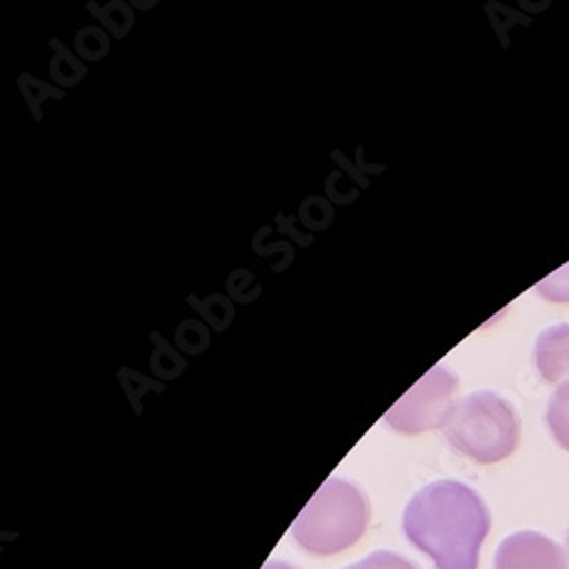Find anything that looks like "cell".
I'll use <instances>...</instances> for the list:
<instances>
[{"label": "cell", "instance_id": "obj_1", "mask_svg": "<svg viewBox=\"0 0 569 569\" xmlns=\"http://www.w3.org/2000/svg\"><path fill=\"white\" fill-rule=\"evenodd\" d=\"M492 517L477 490L438 481L419 490L403 512L406 538L438 569H479Z\"/></svg>", "mask_w": 569, "mask_h": 569}, {"label": "cell", "instance_id": "obj_2", "mask_svg": "<svg viewBox=\"0 0 569 569\" xmlns=\"http://www.w3.org/2000/svg\"><path fill=\"white\" fill-rule=\"evenodd\" d=\"M367 525V497L347 481L330 479L295 519L292 536L310 553L333 556L353 547Z\"/></svg>", "mask_w": 569, "mask_h": 569}, {"label": "cell", "instance_id": "obj_3", "mask_svg": "<svg viewBox=\"0 0 569 569\" xmlns=\"http://www.w3.org/2000/svg\"><path fill=\"white\" fill-rule=\"evenodd\" d=\"M451 447L481 465L508 458L519 440V421L508 401L477 392L456 401L442 421Z\"/></svg>", "mask_w": 569, "mask_h": 569}, {"label": "cell", "instance_id": "obj_4", "mask_svg": "<svg viewBox=\"0 0 569 569\" xmlns=\"http://www.w3.org/2000/svg\"><path fill=\"white\" fill-rule=\"evenodd\" d=\"M456 376L445 365H436L388 410L386 423L406 436H417L442 426L451 410L449 403L456 395Z\"/></svg>", "mask_w": 569, "mask_h": 569}, {"label": "cell", "instance_id": "obj_5", "mask_svg": "<svg viewBox=\"0 0 569 569\" xmlns=\"http://www.w3.org/2000/svg\"><path fill=\"white\" fill-rule=\"evenodd\" d=\"M565 551L538 531L508 536L495 556V569H565Z\"/></svg>", "mask_w": 569, "mask_h": 569}, {"label": "cell", "instance_id": "obj_6", "mask_svg": "<svg viewBox=\"0 0 569 569\" xmlns=\"http://www.w3.org/2000/svg\"><path fill=\"white\" fill-rule=\"evenodd\" d=\"M536 365L547 383H558L569 376V323L542 330L536 342Z\"/></svg>", "mask_w": 569, "mask_h": 569}, {"label": "cell", "instance_id": "obj_7", "mask_svg": "<svg viewBox=\"0 0 569 569\" xmlns=\"http://www.w3.org/2000/svg\"><path fill=\"white\" fill-rule=\"evenodd\" d=\"M547 423H549L551 436L556 438V442L565 451H569V381L558 386V390L549 399Z\"/></svg>", "mask_w": 569, "mask_h": 569}, {"label": "cell", "instance_id": "obj_8", "mask_svg": "<svg viewBox=\"0 0 569 569\" xmlns=\"http://www.w3.org/2000/svg\"><path fill=\"white\" fill-rule=\"evenodd\" d=\"M538 292L556 303H569V262L553 271L551 276H547L540 284H538Z\"/></svg>", "mask_w": 569, "mask_h": 569}, {"label": "cell", "instance_id": "obj_9", "mask_svg": "<svg viewBox=\"0 0 569 569\" xmlns=\"http://www.w3.org/2000/svg\"><path fill=\"white\" fill-rule=\"evenodd\" d=\"M345 569H419V567L392 551H373L367 558H362L360 562L349 565Z\"/></svg>", "mask_w": 569, "mask_h": 569}, {"label": "cell", "instance_id": "obj_10", "mask_svg": "<svg viewBox=\"0 0 569 569\" xmlns=\"http://www.w3.org/2000/svg\"><path fill=\"white\" fill-rule=\"evenodd\" d=\"M262 569H297V567H292V565H288V562H278V560H273V562H267Z\"/></svg>", "mask_w": 569, "mask_h": 569}, {"label": "cell", "instance_id": "obj_11", "mask_svg": "<svg viewBox=\"0 0 569 569\" xmlns=\"http://www.w3.org/2000/svg\"><path fill=\"white\" fill-rule=\"evenodd\" d=\"M567 558H569V529H567Z\"/></svg>", "mask_w": 569, "mask_h": 569}]
</instances>
